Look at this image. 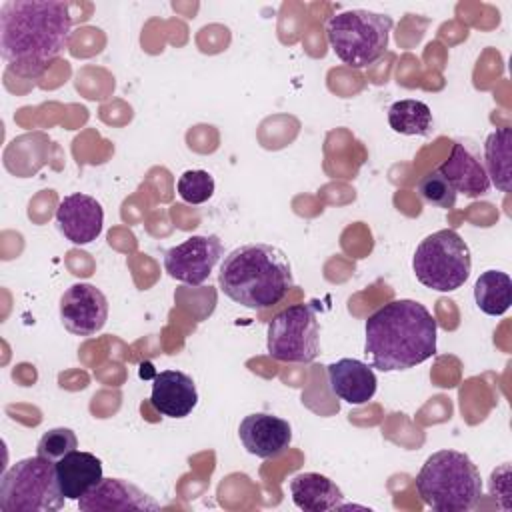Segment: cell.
<instances>
[{
  "instance_id": "1",
  "label": "cell",
  "mask_w": 512,
  "mask_h": 512,
  "mask_svg": "<svg viewBox=\"0 0 512 512\" xmlns=\"http://www.w3.org/2000/svg\"><path fill=\"white\" fill-rule=\"evenodd\" d=\"M72 36L70 4L60 0H6L0 8V54L22 78L44 74Z\"/></svg>"
},
{
  "instance_id": "2",
  "label": "cell",
  "mask_w": 512,
  "mask_h": 512,
  "mask_svg": "<svg viewBox=\"0 0 512 512\" xmlns=\"http://www.w3.org/2000/svg\"><path fill=\"white\" fill-rule=\"evenodd\" d=\"M436 320L416 300H392L364 324V354L382 372L408 370L436 354Z\"/></svg>"
},
{
  "instance_id": "3",
  "label": "cell",
  "mask_w": 512,
  "mask_h": 512,
  "mask_svg": "<svg viewBox=\"0 0 512 512\" xmlns=\"http://www.w3.org/2000/svg\"><path fill=\"white\" fill-rule=\"evenodd\" d=\"M218 284L232 302L250 310H264L292 290L294 278L290 260L278 246L250 242L224 256Z\"/></svg>"
},
{
  "instance_id": "4",
  "label": "cell",
  "mask_w": 512,
  "mask_h": 512,
  "mask_svg": "<svg viewBox=\"0 0 512 512\" xmlns=\"http://www.w3.org/2000/svg\"><path fill=\"white\" fill-rule=\"evenodd\" d=\"M416 490L436 512H468L482 496V478L468 454L438 450L416 474Z\"/></svg>"
},
{
  "instance_id": "5",
  "label": "cell",
  "mask_w": 512,
  "mask_h": 512,
  "mask_svg": "<svg viewBox=\"0 0 512 512\" xmlns=\"http://www.w3.org/2000/svg\"><path fill=\"white\" fill-rule=\"evenodd\" d=\"M392 18L354 8L328 18L326 38L332 52L352 68L374 64L388 48Z\"/></svg>"
},
{
  "instance_id": "6",
  "label": "cell",
  "mask_w": 512,
  "mask_h": 512,
  "mask_svg": "<svg viewBox=\"0 0 512 512\" xmlns=\"http://www.w3.org/2000/svg\"><path fill=\"white\" fill-rule=\"evenodd\" d=\"M64 506L56 464L32 456L12 464L0 480L2 512H54Z\"/></svg>"
},
{
  "instance_id": "7",
  "label": "cell",
  "mask_w": 512,
  "mask_h": 512,
  "mask_svg": "<svg viewBox=\"0 0 512 512\" xmlns=\"http://www.w3.org/2000/svg\"><path fill=\"white\" fill-rule=\"evenodd\" d=\"M412 270L416 280L436 292L458 290L470 276L472 258L464 238L444 228L428 234L412 256Z\"/></svg>"
},
{
  "instance_id": "8",
  "label": "cell",
  "mask_w": 512,
  "mask_h": 512,
  "mask_svg": "<svg viewBox=\"0 0 512 512\" xmlns=\"http://www.w3.org/2000/svg\"><path fill=\"white\" fill-rule=\"evenodd\" d=\"M266 350L280 362H312L320 352V328L312 304H292L280 310L266 330Z\"/></svg>"
},
{
  "instance_id": "9",
  "label": "cell",
  "mask_w": 512,
  "mask_h": 512,
  "mask_svg": "<svg viewBox=\"0 0 512 512\" xmlns=\"http://www.w3.org/2000/svg\"><path fill=\"white\" fill-rule=\"evenodd\" d=\"M222 254L224 248L216 234H196L164 252V270L178 282L200 286L208 280Z\"/></svg>"
},
{
  "instance_id": "10",
  "label": "cell",
  "mask_w": 512,
  "mask_h": 512,
  "mask_svg": "<svg viewBox=\"0 0 512 512\" xmlns=\"http://www.w3.org/2000/svg\"><path fill=\"white\" fill-rule=\"evenodd\" d=\"M60 320L70 334L94 336L108 320V300L100 288L76 282L60 296Z\"/></svg>"
},
{
  "instance_id": "11",
  "label": "cell",
  "mask_w": 512,
  "mask_h": 512,
  "mask_svg": "<svg viewBox=\"0 0 512 512\" xmlns=\"http://www.w3.org/2000/svg\"><path fill=\"white\" fill-rule=\"evenodd\" d=\"M78 508L82 512H154L160 504L128 480L102 478L78 500Z\"/></svg>"
},
{
  "instance_id": "12",
  "label": "cell",
  "mask_w": 512,
  "mask_h": 512,
  "mask_svg": "<svg viewBox=\"0 0 512 512\" xmlns=\"http://www.w3.org/2000/svg\"><path fill=\"white\" fill-rule=\"evenodd\" d=\"M56 226L72 244H90L102 232L104 210L96 198L74 192L60 200L56 208Z\"/></svg>"
},
{
  "instance_id": "13",
  "label": "cell",
  "mask_w": 512,
  "mask_h": 512,
  "mask_svg": "<svg viewBox=\"0 0 512 512\" xmlns=\"http://www.w3.org/2000/svg\"><path fill=\"white\" fill-rule=\"evenodd\" d=\"M238 436L248 454L258 458H278L286 452L292 442V426L288 420L268 414L254 412L242 418Z\"/></svg>"
},
{
  "instance_id": "14",
  "label": "cell",
  "mask_w": 512,
  "mask_h": 512,
  "mask_svg": "<svg viewBox=\"0 0 512 512\" xmlns=\"http://www.w3.org/2000/svg\"><path fill=\"white\" fill-rule=\"evenodd\" d=\"M152 408L168 418H184L198 404V392L192 376L180 370H162L152 380Z\"/></svg>"
},
{
  "instance_id": "15",
  "label": "cell",
  "mask_w": 512,
  "mask_h": 512,
  "mask_svg": "<svg viewBox=\"0 0 512 512\" xmlns=\"http://www.w3.org/2000/svg\"><path fill=\"white\" fill-rule=\"evenodd\" d=\"M328 386L340 400L360 406L372 400L378 380L366 362L340 358L328 366Z\"/></svg>"
},
{
  "instance_id": "16",
  "label": "cell",
  "mask_w": 512,
  "mask_h": 512,
  "mask_svg": "<svg viewBox=\"0 0 512 512\" xmlns=\"http://www.w3.org/2000/svg\"><path fill=\"white\" fill-rule=\"evenodd\" d=\"M456 190L468 198L484 196L490 190V178L484 164L460 142L452 144L450 156L436 168Z\"/></svg>"
},
{
  "instance_id": "17",
  "label": "cell",
  "mask_w": 512,
  "mask_h": 512,
  "mask_svg": "<svg viewBox=\"0 0 512 512\" xmlns=\"http://www.w3.org/2000/svg\"><path fill=\"white\" fill-rule=\"evenodd\" d=\"M56 476L66 500H80L102 476V462L90 452L74 450L56 462Z\"/></svg>"
},
{
  "instance_id": "18",
  "label": "cell",
  "mask_w": 512,
  "mask_h": 512,
  "mask_svg": "<svg viewBox=\"0 0 512 512\" xmlns=\"http://www.w3.org/2000/svg\"><path fill=\"white\" fill-rule=\"evenodd\" d=\"M290 496L296 508L304 512H326L342 506V490L328 476L302 472L290 480Z\"/></svg>"
},
{
  "instance_id": "19",
  "label": "cell",
  "mask_w": 512,
  "mask_h": 512,
  "mask_svg": "<svg viewBox=\"0 0 512 512\" xmlns=\"http://www.w3.org/2000/svg\"><path fill=\"white\" fill-rule=\"evenodd\" d=\"M510 148H512V130L508 126L496 128L488 134L484 142V168L500 192L510 190Z\"/></svg>"
},
{
  "instance_id": "20",
  "label": "cell",
  "mask_w": 512,
  "mask_h": 512,
  "mask_svg": "<svg viewBox=\"0 0 512 512\" xmlns=\"http://www.w3.org/2000/svg\"><path fill=\"white\" fill-rule=\"evenodd\" d=\"M476 306L488 316L504 314L512 304V280L506 272L486 270L474 284Z\"/></svg>"
},
{
  "instance_id": "21",
  "label": "cell",
  "mask_w": 512,
  "mask_h": 512,
  "mask_svg": "<svg viewBox=\"0 0 512 512\" xmlns=\"http://www.w3.org/2000/svg\"><path fill=\"white\" fill-rule=\"evenodd\" d=\"M388 124L404 136H426L432 128V112L428 104L404 98L388 108Z\"/></svg>"
},
{
  "instance_id": "22",
  "label": "cell",
  "mask_w": 512,
  "mask_h": 512,
  "mask_svg": "<svg viewBox=\"0 0 512 512\" xmlns=\"http://www.w3.org/2000/svg\"><path fill=\"white\" fill-rule=\"evenodd\" d=\"M214 188V178L206 170H186L176 182L180 198L188 204H204L212 198Z\"/></svg>"
},
{
  "instance_id": "23",
  "label": "cell",
  "mask_w": 512,
  "mask_h": 512,
  "mask_svg": "<svg viewBox=\"0 0 512 512\" xmlns=\"http://www.w3.org/2000/svg\"><path fill=\"white\" fill-rule=\"evenodd\" d=\"M418 194L424 202L432 204V206H438V208H444V210H450L456 206V190L452 188V184L438 172V170H432L428 172L426 176L420 178L418 182Z\"/></svg>"
},
{
  "instance_id": "24",
  "label": "cell",
  "mask_w": 512,
  "mask_h": 512,
  "mask_svg": "<svg viewBox=\"0 0 512 512\" xmlns=\"http://www.w3.org/2000/svg\"><path fill=\"white\" fill-rule=\"evenodd\" d=\"M78 448V438L70 428H50L48 432L42 434V438L36 444V454L50 460L58 462L66 454L74 452Z\"/></svg>"
}]
</instances>
